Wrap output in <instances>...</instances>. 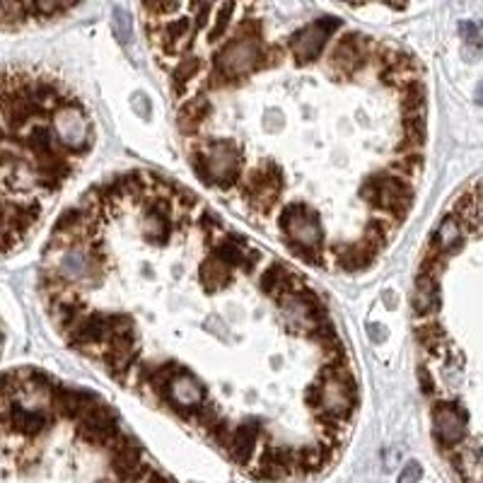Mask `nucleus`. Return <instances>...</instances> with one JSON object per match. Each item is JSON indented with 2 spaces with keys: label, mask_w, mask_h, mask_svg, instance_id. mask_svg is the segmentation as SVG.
I'll list each match as a JSON object with an SVG mask.
<instances>
[{
  "label": "nucleus",
  "mask_w": 483,
  "mask_h": 483,
  "mask_svg": "<svg viewBox=\"0 0 483 483\" xmlns=\"http://www.w3.org/2000/svg\"><path fill=\"white\" fill-rule=\"evenodd\" d=\"M360 198L374 210L389 215L399 225L409 215L411 203H414V186L389 172H377L362 182Z\"/></svg>",
  "instance_id": "f257e3e1"
},
{
  "label": "nucleus",
  "mask_w": 483,
  "mask_h": 483,
  "mask_svg": "<svg viewBox=\"0 0 483 483\" xmlns=\"http://www.w3.org/2000/svg\"><path fill=\"white\" fill-rule=\"evenodd\" d=\"M198 153H203L208 165V186H218L222 191L240 186L242 184V153L232 140H198Z\"/></svg>",
  "instance_id": "f03ea898"
},
{
  "label": "nucleus",
  "mask_w": 483,
  "mask_h": 483,
  "mask_svg": "<svg viewBox=\"0 0 483 483\" xmlns=\"http://www.w3.org/2000/svg\"><path fill=\"white\" fill-rule=\"evenodd\" d=\"M278 227L283 232V242L290 249H322L324 232L322 220L305 203H290L278 213Z\"/></svg>",
  "instance_id": "7ed1b4c3"
},
{
  "label": "nucleus",
  "mask_w": 483,
  "mask_h": 483,
  "mask_svg": "<svg viewBox=\"0 0 483 483\" xmlns=\"http://www.w3.org/2000/svg\"><path fill=\"white\" fill-rule=\"evenodd\" d=\"M374 48H377V41L372 36L348 32L334 41L327 56V66L336 78H353L362 68H367V63H372Z\"/></svg>",
  "instance_id": "20e7f679"
},
{
  "label": "nucleus",
  "mask_w": 483,
  "mask_h": 483,
  "mask_svg": "<svg viewBox=\"0 0 483 483\" xmlns=\"http://www.w3.org/2000/svg\"><path fill=\"white\" fill-rule=\"evenodd\" d=\"M283 186H285V179H283L280 167L275 165V162H264L259 170H252L242 179L240 191L249 208L259 210V213H266V210H271L278 203Z\"/></svg>",
  "instance_id": "39448f33"
},
{
  "label": "nucleus",
  "mask_w": 483,
  "mask_h": 483,
  "mask_svg": "<svg viewBox=\"0 0 483 483\" xmlns=\"http://www.w3.org/2000/svg\"><path fill=\"white\" fill-rule=\"evenodd\" d=\"M341 29V20L339 18H319L314 20L312 25L302 27L300 32H295L290 39V48L292 58H295L300 66H307V63H314L319 56L324 53L329 39L334 36V32Z\"/></svg>",
  "instance_id": "423d86ee"
},
{
  "label": "nucleus",
  "mask_w": 483,
  "mask_h": 483,
  "mask_svg": "<svg viewBox=\"0 0 483 483\" xmlns=\"http://www.w3.org/2000/svg\"><path fill=\"white\" fill-rule=\"evenodd\" d=\"M53 131L58 135L61 148L70 155L85 153L92 145V123L80 109V102H70L53 116Z\"/></svg>",
  "instance_id": "0eeeda50"
},
{
  "label": "nucleus",
  "mask_w": 483,
  "mask_h": 483,
  "mask_svg": "<svg viewBox=\"0 0 483 483\" xmlns=\"http://www.w3.org/2000/svg\"><path fill=\"white\" fill-rule=\"evenodd\" d=\"M205 401V389L189 370H184L175 382L170 384L167 394L162 396V404L172 406V411H177L182 418L191 421V416L196 414V409Z\"/></svg>",
  "instance_id": "6e6552de"
},
{
  "label": "nucleus",
  "mask_w": 483,
  "mask_h": 483,
  "mask_svg": "<svg viewBox=\"0 0 483 483\" xmlns=\"http://www.w3.org/2000/svg\"><path fill=\"white\" fill-rule=\"evenodd\" d=\"M3 421L8 430H15L27 437H36L51 428V416L44 409H27L10 396H3Z\"/></svg>",
  "instance_id": "1a4fd4ad"
},
{
  "label": "nucleus",
  "mask_w": 483,
  "mask_h": 483,
  "mask_svg": "<svg viewBox=\"0 0 483 483\" xmlns=\"http://www.w3.org/2000/svg\"><path fill=\"white\" fill-rule=\"evenodd\" d=\"M331 257H334V264L339 271L343 273H360V271H367L377 259L379 249L372 247L365 237H360L358 242H336L329 247Z\"/></svg>",
  "instance_id": "9d476101"
},
{
  "label": "nucleus",
  "mask_w": 483,
  "mask_h": 483,
  "mask_svg": "<svg viewBox=\"0 0 483 483\" xmlns=\"http://www.w3.org/2000/svg\"><path fill=\"white\" fill-rule=\"evenodd\" d=\"M259 287H261L264 295L280 300L285 295H297V292H305L307 285L295 271H290L285 264L271 261L259 275Z\"/></svg>",
  "instance_id": "9b49d317"
},
{
  "label": "nucleus",
  "mask_w": 483,
  "mask_h": 483,
  "mask_svg": "<svg viewBox=\"0 0 483 483\" xmlns=\"http://www.w3.org/2000/svg\"><path fill=\"white\" fill-rule=\"evenodd\" d=\"M48 401H51V406H53V411H56V414H61L66 418H73V421H80V418L88 416L90 411L100 404V399H97L95 394L85 392V389L63 387V384H56V387L51 389Z\"/></svg>",
  "instance_id": "f8f14e48"
},
{
  "label": "nucleus",
  "mask_w": 483,
  "mask_h": 483,
  "mask_svg": "<svg viewBox=\"0 0 483 483\" xmlns=\"http://www.w3.org/2000/svg\"><path fill=\"white\" fill-rule=\"evenodd\" d=\"M433 423H435V435L442 444H461L466 435V418L452 404H437L433 411Z\"/></svg>",
  "instance_id": "ddd939ff"
},
{
  "label": "nucleus",
  "mask_w": 483,
  "mask_h": 483,
  "mask_svg": "<svg viewBox=\"0 0 483 483\" xmlns=\"http://www.w3.org/2000/svg\"><path fill=\"white\" fill-rule=\"evenodd\" d=\"M259 433H261V426H259L257 418L240 423V426L232 430L227 452H230V457L235 459L237 464H247V461L252 459L254 449H257V442H259Z\"/></svg>",
  "instance_id": "4468645a"
},
{
  "label": "nucleus",
  "mask_w": 483,
  "mask_h": 483,
  "mask_svg": "<svg viewBox=\"0 0 483 483\" xmlns=\"http://www.w3.org/2000/svg\"><path fill=\"white\" fill-rule=\"evenodd\" d=\"M210 111H213V107H210V102L205 95L189 97V100L182 104V109H179V118H177L182 133L186 135V138H196L200 123L208 121Z\"/></svg>",
  "instance_id": "2eb2a0df"
},
{
  "label": "nucleus",
  "mask_w": 483,
  "mask_h": 483,
  "mask_svg": "<svg viewBox=\"0 0 483 483\" xmlns=\"http://www.w3.org/2000/svg\"><path fill=\"white\" fill-rule=\"evenodd\" d=\"M414 312L418 317H428V314H435L440 309V287L435 275L430 273H421L416 280V290H414Z\"/></svg>",
  "instance_id": "dca6fc26"
},
{
  "label": "nucleus",
  "mask_w": 483,
  "mask_h": 483,
  "mask_svg": "<svg viewBox=\"0 0 483 483\" xmlns=\"http://www.w3.org/2000/svg\"><path fill=\"white\" fill-rule=\"evenodd\" d=\"M198 280L208 292H218L232 283V268L222 264L218 257L208 254L198 266Z\"/></svg>",
  "instance_id": "f3484780"
},
{
  "label": "nucleus",
  "mask_w": 483,
  "mask_h": 483,
  "mask_svg": "<svg viewBox=\"0 0 483 483\" xmlns=\"http://www.w3.org/2000/svg\"><path fill=\"white\" fill-rule=\"evenodd\" d=\"M464 244V225L459 222L457 215H447L442 222H440L437 232H435V247L437 252H447V254H454L457 249Z\"/></svg>",
  "instance_id": "a211bd4d"
},
{
  "label": "nucleus",
  "mask_w": 483,
  "mask_h": 483,
  "mask_svg": "<svg viewBox=\"0 0 483 483\" xmlns=\"http://www.w3.org/2000/svg\"><path fill=\"white\" fill-rule=\"evenodd\" d=\"M247 249H249V244L244 242L240 235H225L213 249H210V254L218 257L220 261L225 266H230V268H242Z\"/></svg>",
  "instance_id": "6ab92c4d"
},
{
  "label": "nucleus",
  "mask_w": 483,
  "mask_h": 483,
  "mask_svg": "<svg viewBox=\"0 0 483 483\" xmlns=\"http://www.w3.org/2000/svg\"><path fill=\"white\" fill-rule=\"evenodd\" d=\"M396 227V222L389 218V215H384V213H377V215H372L370 220H367V225H365V240L372 244V247H377L379 252L384 249V244L389 242V235H392V230Z\"/></svg>",
  "instance_id": "aec40b11"
},
{
  "label": "nucleus",
  "mask_w": 483,
  "mask_h": 483,
  "mask_svg": "<svg viewBox=\"0 0 483 483\" xmlns=\"http://www.w3.org/2000/svg\"><path fill=\"white\" fill-rule=\"evenodd\" d=\"M235 13H237L235 3H222V5L215 8L213 27L208 29V44H215V41L225 39L227 29H230V25H232V18H235Z\"/></svg>",
  "instance_id": "412c9836"
},
{
  "label": "nucleus",
  "mask_w": 483,
  "mask_h": 483,
  "mask_svg": "<svg viewBox=\"0 0 483 483\" xmlns=\"http://www.w3.org/2000/svg\"><path fill=\"white\" fill-rule=\"evenodd\" d=\"M111 18H114V32H116V39L121 41V46H128V44H131V39H133V20H131V15H128L123 8H114Z\"/></svg>",
  "instance_id": "4be33fe9"
},
{
  "label": "nucleus",
  "mask_w": 483,
  "mask_h": 483,
  "mask_svg": "<svg viewBox=\"0 0 483 483\" xmlns=\"http://www.w3.org/2000/svg\"><path fill=\"white\" fill-rule=\"evenodd\" d=\"M215 8H218V5H213V3H191V5H186V10H191V13H193L196 29H205V27L210 25V20H213V15H215Z\"/></svg>",
  "instance_id": "5701e85b"
},
{
  "label": "nucleus",
  "mask_w": 483,
  "mask_h": 483,
  "mask_svg": "<svg viewBox=\"0 0 483 483\" xmlns=\"http://www.w3.org/2000/svg\"><path fill=\"white\" fill-rule=\"evenodd\" d=\"M287 58V51L280 44H271V46H264V53H261V66L259 70L264 68H278L280 63H283Z\"/></svg>",
  "instance_id": "b1692460"
},
{
  "label": "nucleus",
  "mask_w": 483,
  "mask_h": 483,
  "mask_svg": "<svg viewBox=\"0 0 483 483\" xmlns=\"http://www.w3.org/2000/svg\"><path fill=\"white\" fill-rule=\"evenodd\" d=\"M418 339H421V343H426L428 348H435L440 346V341L444 339V331L437 327V324H426V327H418Z\"/></svg>",
  "instance_id": "393cba45"
},
{
  "label": "nucleus",
  "mask_w": 483,
  "mask_h": 483,
  "mask_svg": "<svg viewBox=\"0 0 483 483\" xmlns=\"http://www.w3.org/2000/svg\"><path fill=\"white\" fill-rule=\"evenodd\" d=\"M421 476H423L421 464H418V461H409V464L404 466V471H401L399 483H418L421 481Z\"/></svg>",
  "instance_id": "a878e982"
},
{
  "label": "nucleus",
  "mask_w": 483,
  "mask_h": 483,
  "mask_svg": "<svg viewBox=\"0 0 483 483\" xmlns=\"http://www.w3.org/2000/svg\"><path fill=\"white\" fill-rule=\"evenodd\" d=\"M261 259H264V254L259 252L257 247H249V249H247V257H244V264H242L240 271H244V273H254Z\"/></svg>",
  "instance_id": "bb28decb"
},
{
  "label": "nucleus",
  "mask_w": 483,
  "mask_h": 483,
  "mask_svg": "<svg viewBox=\"0 0 483 483\" xmlns=\"http://www.w3.org/2000/svg\"><path fill=\"white\" fill-rule=\"evenodd\" d=\"M459 32H461V36L466 39V44H479L481 34H479V27H476L474 22H461Z\"/></svg>",
  "instance_id": "cd10ccee"
},
{
  "label": "nucleus",
  "mask_w": 483,
  "mask_h": 483,
  "mask_svg": "<svg viewBox=\"0 0 483 483\" xmlns=\"http://www.w3.org/2000/svg\"><path fill=\"white\" fill-rule=\"evenodd\" d=\"M305 399H307V404L312 406L314 411H319V409H322V382L312 384V387L307 389Z\"/></svg>",
  "instance_id": "c85d7f7f"
},
{
  "label": "nucleus",
  "mask_w": 483,
  "mask_h": 483,
  "mask_svg": "<svg viewBox=\"0 0 483 483\" xmlns=\"http://www.w3.org/2000/svg\"><path fill=\"white\" fill-rule=\"evenodd\" d=\"M367 331H370L372 341H377V343H382V341L387 339V331H382V327H379V324H370V327H367Z\"/></svg>",
  "instance_id": "c756f323"
},
{
  "label": "nucleus",
  "mask_w": 483,
  "mask_h": 483,
  "mask_svg": "<svg viewBox=\"0 0 483 483\" xmlns=\"http://www.w3.org/2000/svg\"><path fill=\"white\" fill-rule=\"evenodd\" d=\"M418 377H421V384H423V392L430 394L433 392V382H430V374H428L426 370L418 372Z\"/></svg>",
  "instance_id": "7c9ffc66"
},
{
  "label": "nucleus",
  "mask_w": 483,
  "mask_h": 483,
  "mask_svg": "<svg viewBox=\"0 0 483 483\" xmlns=\"http://www.w3.org/2000/svg\"><path fill=\"white\" fill-rule=\"evenodd\" d=\"M143 481H145V483H167L165 479H162V476H157L155 471H148V476H145Z\"/></svg>",
  "instance_id": "2f4dec72"
},
{
  "label": "nucleus",
  "mask_w": 483,
  "mask_h": 483,
  "mask_svg": "<svg viewBox=\"0 0 483 483\" xmlns=\"http://www.w3.org/2000/svg\"><path fill=\"white\" fill-rule=\"evenodd\" d=\"M474 97H476V104H483V83H479V88H476Z\"/></svg>",
  "instance_id": "473e14b6"
},
{
  "label": "nucleus",
  "mask_w": 483,
  "mask_h": 483,
  "mask_svg": "<svg viewBox=\"0 0 483 483\" xmlns=\"http://www.w3.org/2000/svg\"><path fill=\"white\" fill-rule=\"evenodd\" d=\"M481 483H483V481H481Z\"/></svg>",
  "instance_id": "72a5a7b5"
}]
</instances>
